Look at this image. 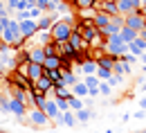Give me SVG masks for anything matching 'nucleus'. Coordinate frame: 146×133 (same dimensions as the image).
Segmentation results:
<instances>
[{"instance_id": "473e14b6", "label": "nucleus", "mask_w": 146, "mask_h": 133, "mask_svg": "<svg viewBox=\"0 0 146 133\" xmlns=\"http://www.w3.org/2000/svg\"><path fill=\"white\" fill-rule=\"evenodd\" d=\"M110 93H112V88L108 86V81H101V84H99V95H106V97H110Z\"/></svg>"}, {"instance_id": "9b49d317", "label": "nucleus", "mask_w": 146, "mask_h": 133, "mask_svg": "<svg viewBox=\"0 0 146 133\" xmlns=\"http://www.w3.org/2000/svg\"><path fill=\"white\" fill-rule=\"evenodd\" d=\"M146 52V43L144 41H142V38L137 36L135 38V41H133V43H128V54H133V57H142V54H144Z\"/></svg>"}, {"instance_id": "c85d7f7f", "label": "nucleus", "mask_w": 146, "mask_h": 133, "mask_svg": "<svg viewBox=\"0 0 146 133\" xmlns=\"http://www.w3.org/2000/svg\"><path fill=\"white\" fill-rule=\"evenodd\" d=\"M43 52H45V57H56L58 54V43L50 41L47 45H43Z\"/></svg>"}, {"instance_id": "4468645a", "label": "nucleus", "mask_w": 146, "mask_h": 133, "mask_svg": "<svg viewBox=\"0 0 146 133\" xmlns=\"http://www.w3.org/2000/svg\"><path fill=\"white\" fill-rule=\"evenodd\" d=\"M56 124H63V126H70V129H74L79 122H76V113L74 111H68V113H61L58 115V120H56Z\"/></svg>"}, {"instance_id": "aec40b11", "label": "nucleus", "mask_w": 146, "mask_h": 133, "mask_svg": "<svg viewBox=\"0 0 146 133\" xmlns=\"http://www.w3.org/2000/svg\"><path fill=\"white\" fill-rule=\"evenodd\" d=\"M112 75H121V77L130 75V65H126L121 59H117V61H115V65H112Z\"/></svg>"}, {"instance_id": "393cba45", "label": "nucleus", "mask_w": 146, "mask_h": 133, "mask_svg": "<svg viewBox=\"0 0 146 133\" xmlns=\"http://www.w3.org/2000/svg\"><path fill=\"white\" fill-rule=\"evenodd\" d=\"M72 95L79 97V99H83V97H88V86L83 84V81H79V84H74L72 86Z\"/></svg>"}, {"instance_id": "f03ea898", "label": "nucleus", "mask_w": 146, "mask_h": 133, "mask_svg": "<svg viewBox=\"0 0 146 133\" xmlns=\"http://www.w3.org/2000/svg\"><path fill=\"white\" fill-rule=\"evenodd\" d=\"M104 52L110 54V57H115V59H119V57H124V54L128 52V45L119 38V34H117V36L106 38V43H104Z\"/></svg>"}, {"instance_id": "de8ad7c7", "label": "nucleus", "mask_w": 146, "mask_h": 133, "mask_svg": "<svg viewBox=\"0 0 146 133\" xmlns=\"http://www.w3.org/2000/svg\"><path fill=\"white\" fill-rule=\"evenodd\" d=\"M142 5H146V0H142Z\"/></svg>"}, {"instance_id": "423d86ee", "label": "nucleus", "mask_w": 146, "mask_h": 133, "mask_svg": "<svg viewBox=\"0 0 146 133\" xmlns=\"http://www.w3.org/2000/svg\"><path fill=\"white\" fill-rule=\"evenodd\" d=\"M25 52H27V61H29V63H40V65H43L45 52H43L40 45H25Z\"/></svg>"}, {"instance_id": "f3484780", "label": "nucleus", "mask_w": 146, "mask_h": 133, "mask_svg": "<svg viewBox=\"0 0 146 133\" xmlns=\"http://www.w3.org/2000/svg\"><path fill=\"white\" fill-rule=\"evenodd\" d=\"M97 68H99V65H97L94 59H88V61L81 63V72H83L86 77H94V75H97Z\"/></svg>"}, {"instance_id": "4c0bfd02", "label": "nucleus", "mask_w": 146, "mask_h": 133, "mask_svg": "<svg viewBox=\"0 0 146 133\" xmlns=\"http://www.w3.org/2000/svg\"><path fill=\"white\" fill-rule=\"evenodd\" d=\"M121 59V61H124V63H126V65H133V63H135V61H137V57H133V54H124V57H119Z\"/></svg>"}, {"instance_id": "5701e85b", "label": "nucleus", "mask_w": 146, "mask_h": 133, "mask_svg": "<svg viewBox=\"0 0 146 133\" xmlns=\"http://www.w3.org/2000/svg\"><path fill=\"white\" fill-rule=\"evenodd\" d=\"M92 117H94V111H92V108H83V111L76 113V122H79V124H88Z\"/></svg>"}, {"instance_id": "f704fd0d", "label": "nucleus", "mask_w": 146, "mask_h": 133, "mask_svg": "<svg viewBox=\"0 0 146 133\" xmlns=\"http://www.w3.org/2000/svg\"><path fill=\"white\" fill-rule=\"evenodd\" d=\"M0 113H9V97L0 95Z\"/></svg>"}, {"instance_id": "37998d69", "label": "nucleus", "mask_w": 146, "mask_h": 133, "mask_svg": "<svg viewBox=\"0 0 146 133\" xmlns=\"http://www.w3.org/2000/svg\"><path fill=\"white\" fill-rule=\"evenodd\" d=\"M139 90H142V93H146V81H144V79L139 81Z\"/></svg>"}, {"instance_id": "bb28decb", "label": "nucleus", "mask_w": 146, "mask_h": 133, "mask_svg": "<svg viewBox=\"0 0 146 133\" xmlns=\"http://www.w3.org/2000/svg\"><path fill=\"white\" fill-rule=\"evenodd\" d=\"M115 61H117L115 57H110V54H104V57H101L99 61H97V65H99V68H108V70H112Z\"/></svg>"}, {"instance_id": "c756f323", "label": "nucleus", "mask_w": 146, "mask_h": 133, "mask_svg": "<svg viewBox=\"0 0 146 133\" xmlns=\"http://www.w3.org/2000/svg\"><path fill=\"white\" fill-rule=\"evenodd\" d=\"M36 45H40V47H43V45H47V43H50V41H52V36H50V32H36Z\"/></svg>"}, {"instance_id": "a211bd4d", "label": "nucleus", "mask_w": 146, "mask_h": 133, "mask_svg": "<svg viewBox=\"0 0 146 133\" xmlns=\"http://www.w3.org/2000/svg\"><path fill=\"white\" fill-rule=\"evenodd\" d=\"M43 70H61V57H45L43 61Z\"/></svg>"}, {"instance_id": "09e8293b", "label": "nucleus", "mask_w": 146, "mask_h": 133, "mask_svg": "<svg viewBox=\"0 0 146 133\" xmlns=\"http://www.w3.org/2000/svg\"><path fill=\"white\" fill-rule=\"evenodd\" d=\"M0 133H7V131H0Z\"/></svg>"}, {"instance_id": "c03bdc74", "label": "nucleus", "mask_w": 146, "mask_h": 133, "mask_svg": "<svg viewBox=\"0 0 146 133\" xmlns=\"http://www.w3.org/2000/svg\"><path fill=\"white\" fill-rule=\"evenodd\" d=\"M104 133H115V131H112V129H106V131H104Z\"/></svg>"}, {"instance_id": "6ab92c4d", "label": "nucleus", "mask_w": 146, "mask_h": 133, "mask_svg": "<svg viewBox=\"0 0 146 133\" xmlns=\"http://www.w3.org/2000/svg\"><path fill=\"white\" fill-rule=\"evenodd\" d=\"M139 36V34H137V32H135V29H130V27H126V25H124V27H121V32H119V38H121V41H124V43H133V41H135V38Z\"/></svg>"}, {"instance_id": "a878e982", "label": "nucleus", "mask_w": 146, "mask_h": 133, "mask_svg": "<svg viewBox=\"0 0 146 133\" xmlns=\"http://www.w3.org/2000/svg\"><path fill=\"white\" fill-rule=\"evenodd\" d=\"M74 7L79 11H83V9H97V0H74Z\"/></svg>"}, {"instance_id": "0eeeda50", "label": "nucleus", "mask_w": 146, "mask_h": 133, "mask_svg": "<svg viewBox=\"0 0 146 133\" xmlns=\"http://www.w3.org/2000/svg\"><path fill=\"white\" fill-rule=\"evenodd\" d=\"M18 27H20V34H23V38H25V41H32V38L36 36V32H38L36 20H32V18L18 23Z\"/></svg>"}, {"instance_id": "7ed1b4c3", "label": "nucleus", "mask_w": 146, "mask_h": 133, "mask_svg": "<svg viewBox=\"0 0 146 133\" xmlns=\"http://www.w3.org/2000/svg\"><path fill=\"white\" fill-rule=\"evenodd\" d=\"M23 122H27V124L34 126V129H47L52 120L43 113L40 108H29V111H27V120H23Z\"/></svg>"}, {"instance_id": "39448f33", "label": "nucleus", "mask_w": 146, "mask_h": 133, "mask_svg": "<svg viewBox=\"0 0 146 133\" xmlns=\"http://www.w3.org/2000/svg\"><path fill=\"white\" fill-rule=\"evenodd\" d=\"M117 2V9L121 16H128V14H135L142 9V0H115Z\"/></svg>"}, {"instance_id": "7c9ffc66", "label": "nucleus", "mask_w": 146, "mask_h": 133, "mask_svg": "<svg viewBox=\"0 0 146 133\" xmlns=\"http://www.w3.org/2000/svg\"><path fill=\"white\" fill-rule=\"evenodd\" d=\"M97 79H99V81H108L110 77H112V70H108V68H97Z\"/></svg>"}, {"instance_id": "1a4fd4ad", "label": "nucleus", "mask_w": 146, "mask_h": 133, "mask_svg": "<svg viewBox=\"0 0 146 133\" xmlns=\"http://www.w3.org/2000/svg\"><path fill=\"white\" fill-rule=\"evenodd\" d=\"M97 11H104L106 16H110V18H115V16H121L119 14V9H117V2H97Z\"/></svg>"}, {"instance_id": "8fccbe9b", "label": "nucleus", "mask_w": 146, "mask_h": 133, "mask_svg": "<svg viewBox=\"0 0 146 133\" xmlns=\"http://www.w3.org/2000/svg\"><path fill=\"white\" fill-rule=\"evenodd\" d=\"M97 2H99V0H97Z\"/></svg>"}, {"instance_id": "c9c22d12", "label": "nucleus", "mask_w": 146, "mask_h": 133, "mask_svg": "<svg viewBox=\"0 0 146 133\" xmlns=\"http://www.w3.org/2000/svg\"><path fill=\"white\" fill-rule=\"evenodd\" d=\"M40 16H43V11H40L38 7H29V18H32V20H36V23H38Z\"/></svg>"}, {"instance_id": "4be33fe9", "label": "nucleus", "mask_w": 146, "mask_h": 133, "mask_svg": "<svg viewBox=\"0 0 146 133\" xmlns=\"http://www.w3.org/2000/svg\"><path fill=\"white\" fill-rule=\"evenodd\" d=\"M94 25H97V29H104V27H108V23H110V16H106L104 11H97L94 14Z\"/></svg>"}, {"instance_id": "a19ab883", "label": "nucleus", "mask_w": 146, "mask_h": 133, "mask_svg": "<svg viewBox=\"0 0 146 133\" xmlns=\"http://www.w3.org/2000/svg\"><path fill=\"white\" fill-rule=\"evenodd\" d=\"M137 104H139V111H146V97H142Z\"/></svg>"}, {"instance_id": "ddd939ff", "label": "nucleus", "mask_w": 146, "mask_h": 133, "mask_svg": "<svg viewBox=\"0 0 146 133\" xmlns=\"http://www.w3.org/2000/svg\"><path fill=\"white\" fill-rule=\"evenodd\" d=\"M43 75H45V70L40 63H27V79L29 81H38Z\"/></svg>"}, {"instance_id": "58836bf2", "label": "nucleus", "mask_w": 146, "mask_h": 133, "mask_svg": "<svg viewBox=\"0 0 146 133\" xmlns=\"http://www.w3.org/2000/svg\"><path fill=\"white\" fill-rule=\"evenodd\" d=\"M9 52H11V47H9V45L0 38V54H9Z\"/></svg>"}, {"instance_id": "f8f14e48", "label": "nucleus", "mask_w": 146, "mask_h": 133, "mask_svg": "<svg viewBox=\"0 0 146 133\" xmlns=\"http://www.w3.org/2000/svg\"><path fill=\"white\" fill-rule=\"evenodd\" d=\"M9 113H14L16 117H18V120H23V117H27V106L9 97Z\"/></svg>"}, {"instance_id": "6e6552de", "label": "nucleus", "mask_w": 146, "mask_h": 133, "mask_svg": "<svg viewBox=\"0 0 146 133\" xmlns=\"http://www.w3.org/2000/svg\"><path fill=\"white\" fill-rule=\"evenodd\" d=\"M9 84H11V86H16V88H20V90H27L32 81H29L25 75H20L18 70H14V72L9 75Z\"/></svg>"}, {"instance_id": "2f4dec72", "label": "nucleus", "mask_w": 146, "mask_h": 133, "mask_svg": "<svg viewBox=\"0 0 146 133\" xmlns=\"http://www.w3.org/2000/svg\"><path fill=\"white\" fill-rule=\"evenodd\" d=\"M54 102H56V106H58L61 113H68V111H70V102H68V99H54Z\"/></svg>"}, {"instance_id": "2eb2a0df", "label": "nucleus", "mask_w": 146, "mask_h": 133, "mask_svg": "<svg viewBox=\"0 0 146 133\" xmlns=\"http://www.w3.org/2000/svg\"><path fill=\"white\" fill-rule=\"evenodd\" d=\"M40 111L47 115L50 120H54V122L58 120V115H61V111H58V106H56V102H54V99H47V102H45V106H43Z\"/></svg>"}, {"instance_id": "e433bc0d", "label": "nucleus", "mask_w": 146, "mask_h": 133, "mask_svg": "<svg viewBox=\"0 0 146 133\" xmlns=\"http://www.w3.org/2000/svg\"><path fill=\"white\" fill-rule=\"evenodd\" d=\"M68 11H70V5L68 2H58L56 5V14H68Z\"/></svg>"}, {"instance_id": "ea45409f", "label": "nucleus", "mask_w": 146, "mask_h": 133, "mask_svg": "<svg viewBox=\"0 0 146 133\" xmlns=\"http://www.w3.org/2000/svg\"><path fill=\"white\" fill-rule=\"evenodd\" d=\"M9 20H11V18H0V36H2V32L7 29V25H9Z\"/></svg>"}, {"instance_id": "72a5a7b5", "label": "nucleus", "mask_w": 146, "mask_h": 133, "mask_svg": "<svg viewBox=\"0 0 146 133\" xmlns=\"http://www.w3.org/2000/svg\"><path fill=\"white\" fill-rule=\"evenodd\" d=\"M121 81H124V77H121V75H112L108 79V86H110V88H115V86H119Z\"/></svg>"}, {"instance_id": "412c9836", "label": "nucleus", "mask_w": 146, "mask_h": 133, "mask_svg": "<svg viewBox=\"0 0 146 133\" xmlns=\"http://www.w3.org/2000/svg\"><path fill=\"white\" fill-rule=\"evenodd\" d=\"M45 77H47L54 86H63V72H61V70H45Z\"/></svg>"}, {"instance_id": "f257e3e1", "label": "nucleus", "mask_w": 146, "mask_h": 133, "mask_svg": "<svg viewBox=\"0 0 146 133\" xmlns=\"http://www.w3.org/2000/svg\"><path fill=\"white\" fill-rule=\"evenodd\" d=\"M74 23H76V20L70 18V16L58 18L54 25H52V29H50L52 41H54V43H68L70 36H72V32H74Z\"/></svg>"}, {"instance_id": "cd10ccee", "label": "nucleus", "mask_w": 146, "mask_h": 133, "mask_svg": "<svg viewBox=\"0 0 146 133\" xmlns=\"http://www.w3.org/2000/svg\"><path fill=\"white\" fill-rule=\"evenodd\" d=\"M68 102H70V111H74V113H79V111H83V108H86L83 99H79V97H74V95L70 97Z\"/></svg>"}, {"instance_id": "49530a36", "label": "nucleus", "mask_w": 146, "mask_h": 133, "mask_svg": "<svg viewBox=\"0 0 146 133\" xmlns=\"http://www.w3.org/2000/svg\"><path fill=\"white\" fill-rule=\"evenodd\" d=\"M54 2H63V0H54Z\"/></svg>"}, {"instance_id": "a18cd8bd", "label": "nucleus", "mask_w": 146, "mask_h": 133, "mask_svg": "<svg viewBox=\"0 0 146 133\" xmlns=\"http://www.w3.org/2000/svg\"><path fill=\"white\" fill-rule=\"evenodd\" d=\"M137 133H146V129H144V131H137Z\"/></svg>"}, {"instance_id": "b1692460", "label": "nucleus", "mask_w": 146, "mask_h": 133, "mask_svg": "<svg viewBox=\"0 0 146 133\" xmlns=\"http://www.w3.org/2000/svg\"><path fill=\"white\" fill-rule=\"evenodd\" d=\"M54 99H70L72 97V90L70 88H65V86H54Z\"/></svg>"}, {"instance_id": "dca6fc26", "label": "nucleus", "mask_w": 146, "mask_h": 133, "mask_svg": "<svg viewBox=\"0 0 146 133\" xmlns=\"http://www.w3.org/2000/svg\"><path fill=\"white\" fill-rule=\"evenodd\" d=\"M83 84L88 86V95H90V97L99 95V84H101V81H99L97 77H86V79H83Z\"/></svg>"}, {"instance_id": "20e7f679", "label": "nucleus", "mask_w": 146, "mask_h": 133, "mask_svg": "<svg viewBox=\"0 0 146 133\" xmlns=\"http://www.w3.org/2000/svg\"><path fill=\"white\" fill-rule=\"evenodd\" d=\"M124 25H126V27H130V29H135V32L139 34L142 29H146V16L142 14V9H139V11H135V14L124 16Z\"/></svg>"}, {"instance_id": "79ce46f5", "label": "nucleus", "mask_w": 146, "mask_h": 133, "mask_svg": "<svg viewBox=\"0 0 146 133\" xmlns=\"http://www.w3.org/2000/svg\"><path fill=\"white\" fill-rule=\"evenodd\" d=\"M144 113H146V111H137L133 117H135V120H144Z\"/></svg>"}, {"instance_id": "9d476101", "label": "nucleus", "mask_w": 146, "mask_h": 133, "mask_svg": "<svg viewBox=\"0 0 146 133\" xmlns=\"http://www.w3.org/2000/svg\"><path fill=\"white\" fill-rule=\"evenodd\" d=\"M56 20H58V16H50V14H43V16L38 18V23H36L38 32H50V29H52V25H54Z\"/></svg>"}]
</instances>
